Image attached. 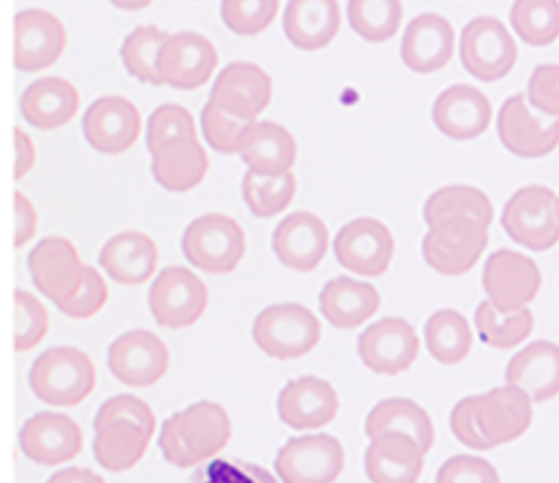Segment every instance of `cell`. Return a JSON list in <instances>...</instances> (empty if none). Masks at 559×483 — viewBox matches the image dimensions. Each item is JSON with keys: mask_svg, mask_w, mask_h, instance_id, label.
I'll list each match as a JSON object with an SVG mask.
<instances>
[{"mask_svg": "<svg viewBox=\"0 0 559 483\" xmlns=\"http://www.w3.org/2000/svg\"><path fill=\"white\" fill-rule=\"evenodd\" d=\"M491 103L474 85L456 83L445 87L432 103L435 127L452 140H474L489 127Z\"/></svg>", "mask_w": 559, "mask_h": 483, "instance_id": "24", "label": "cell"}, {"mask_svg": "<svg viewBox=\"0 0 559 483\" xmlns=\"http://www.w3.org/2000/svg\"><path fill=\"white\" fill-rule=\"evenodd\" d=\"M168 37H170V33H166L153 24L133 28L120 46V59H122L127 72L133 79H138L140 83L162 85V76L157 72V57Z\"/></svg>", "mask_w": 559, "mask_h": 483, "instance_id": "40", "label": "cell"}, {"mask_svg": "<svg viewBox=\"0 0 559 483\" xmlns=\"http://www.w3.org/2000/svg\"><path fill=\"white\" fill-rule=\"evenodd\" d=\"M240 160L260 175L288 173L297 160L295 138L273 120H253L240 140Z\"/></svg>", "mask_w": 559, "mask_h": 483, "instance_id": "29", "label": "cell"}, {"mask_svg": "<svg viewBox=\"0 0 559 483\" xmlns=\"http://www.w3.org/2000/svg\"><path fill=\"white\" fill-rule=\"evenodd\" d=\"M96 382L90 356L70 345L44 350L28 369V387L37 400L52 407H74L83 402Z\"/></svg>", "mask_w": 559, "mask_h": 483, "instance_id": "2", "label": "cell"}, {"mask_svg": "<svg viewBox=\"0 0 559 483\" xmlns=\"http://www.w3.org/2000/svg\"><path fill=\"white\" fill-rule=\"evenodd\" d=\"M421 446L404 433L371 437L365 450V474L371 483H417L424 470Z\"/></svg>", "mask_w": 559, "mask_h": 483, "instance_id": "26", "label": "cell"}, {"mask_svg": "<svg viewBox=\"0 0 559 483\" xmlns=\"http://www.w3.org/2000/svg\"><path fill=\"white\" fill-rule=\"evenodd\" d=\"M533 313L524 306L518 310H500L489 299H483L474 313L478 339L496 350L518 347L533 330Z\"/></svg>", "mask_w": 559, "mask_h": 483, "instance_id": "37", "label": "cell"}, {"mask_svg": "<svg viewBox=\"0 0 559 483\" xmlns=\"http://www.w3.org/2000/svg\"><path fill=\"white\" fill-rule=\"evenodd\" d=\"M216 63L218 55L210 39L181 31L164 42L157 57V72L162 83L175 90H197L210 81Z\"/></svg>", "mask_w": 559, "mask_h": 483, "instance_id": "19", "label": "cell"}, {"mask_svg": "<svg viewBox=\"0 0 559 483\" xmlns=\"http://www.w3.org/2000/svg\"><path fill=\"white\" fill-rule=\"evenodd\" d=\"M159 251L153 238L135 229L111 236L98 254V264L107 278L124 286H135L153 278Z\"/></svg>", "mask_w": 559, "mask_h": 483, "instance_id": "28", "label": "cell"}, {"mask_svg": "<svg viewBox=\"0 0 559 483\" xmlns=\"http://www.w3.org/2000/svg\"><path fill=\"white\" fill-rule=\"evenodd\" d=\"M210 160L197 138H175L151 153L153 179L168 192H188L207 173Z\"/></svg>", "mask_w": 559, "mask_h": 483, "instance_id": "30", "label": "cell"}, {"mask_svg": "<svg viewBox=\"0 0 559 483\" xmlns=\"http://www.w3.org/2000/svg\"><path fill=\"white\" fill-rule=\"evenodd\" d=\"M380 308V295L369 282L347 275L332 278L319 293V310L325 321L338 330H354L373 317Z\"/></svg>", "mask_w": 559, "mask_h": 483, "instance_id": "31", "label": "cell"}, {"mask_svg": "<svg viewBox=\"0 0 559 483\" xmlns=\"http://www.w3.org/2000/svg\"><path fill=\"white\" fill-rule=\"evenodd\" d=\"M111 417L133 420V422H138L140 426H144L148 433H155V415H153L151 407H148L144 400H140V398H135V396H131V393L111 396L109 400H105V402L98 407V411H96V415H94L96 422H100V420H111Z\"/></svg>", "mask_w": 559, "mask_h": 483, "instance_id": "51", "label": "cell"}, {"mask_svg": "<svg viewBox=\"0 0 559 483\" xmlns=\"http://www.w3.org/2000/svg\"><path fill=\"white\" fill-rule=\"evenodd\" d=\"M247 249L242 227L227 214L210 212L197 216L181 236L186 260L205 273H229Z\"/></svg>", "mask_w": 559, "mask_h": 483, "instance_id": "5", "label": "cell"}, {"mask_svg": "<svg viewBox=\"0 0 559 483\" xmlns=\"http://www.w3.org/2000/svg\"><path fill=\"white\" fill-rule=\"evenodd\" d=\"M338 24L336 0H288L282 17L288 42L299 50L325 48L338 33Z\"/></svg>", "mask_w": 559, "mask_h": 483, "instance_id": "34", "label": "cell"}, {"mask_svg": "<svg viewBox=\"0 0 559 483\" xmlns=\"http://www.w3.org/2000/svg\"><path fill=\"white\" fill-rule=\"evenodd\" d=\"M277 417L295 431H312L330 424L338 411L336 389L317 376L288 380L275 402Z\"/></svg>", "mask_w": 559, "mask_h": 483, "instance_id": "21", "label": "cell"}, {"mask_svg": "<svg viewBox=\"0 0 559 483\" xmlns=\"http://www.w3.org/2000/svg\"><path fill=\"white\" fill-rule=\"evenodd\" d=\"M231 439V420L223 404L199 400L162 422L159 450L162 457L177 468H192L216 452Z\"/></svg>", "mask_w": 559, "mask_h": 483, "instance_id": "1", "label": "cell"}, {"mask_svg": "<svg viewBox=\"0 0 559 483\" xmlns=\"http://www.w3.org/2000/svg\"><path fill=\"white\" fill-rule=\"evenodd\" d=\"M79 109L76 87L61 76L33 81L20 96V114L35 129H59L74 118Z\"/></svg>", "mask_w": 559, "mask_h": 483, "instance_id": "32", "label": "cell"}, {"mask_svg": "<svg viewBox=\"0 0 559 483\" xmlns=\"http://www.w3.org/2000/svg\"><path fill=\"white\" fill-rule=\"evenodd\" d=\"M343 463V446L328 433L290 437L273 459L282 483H334Z\"/></svg>", "mask_w": 559, "mask_h": 483, "instance_id": "9", "label": "cell"}, {"mask_svg": "<svg viewBox=\"0 0 559 483\" xmlns=\"http://www.w3.org/2000/svg\"><path fill=\"white\" fill-rule=\"evenodd\" d=\"M66 48V28L46 9H24L13 20V63L20 72L50 68Z\"/></svg>", "mask_w": 559, "mask_h": 483, "instance_id": "17", "label": "cell"}, {"mask_svg": "<svg viewBox=\"0 0 559 483\" xmlns=\"http://www.w3.org/2000/svg\"><path fill=\"white\" fill-rule=\"evenodd\" d=\"M175 138H197L194 118L186 107L177 103H164L146 120V149L153 153L164 142Z\"/></svg>", "mask_w": 559, "mask_h": 483, "instance_id": "46", "label": "cell"}, {"mask_svg": "<svg viewBox=\"0 0 559 483\" xmlns=\"http://www.w3.org/2000/svg\"><path fill=\"white\" fill-rule=\"evenodd\" d=\"M251 337L266 356L290 361L306 356L319 343L321 323L314 313L301 304H271L255 315Z\"/></svg>", "mask_w": 559, "mask_h": 483, "instance_id": "4", "label": "cell"}, {"mask_svg": "<svg viewBox=\"0 0 559 483\" xmlns=\"http://www.w3.org/2000/svg\"><path fill=\"white\" fill-rule=\"evenodd\" d=\"M332 249L338 264L349 273L378 278L391 264L393 236L382 221L358 216L336 232Z\"/></svg>", "mask_w": 559, "mask_h": 483, "instance_id": "11", "label": "cell"}, {"mask_svg": "<svg viewBox=\"0 0 559 483\" xmlns=\"http://www.w3.org/2000/svg\"><path fill=\"white\" fill-rule=\"evenodd\" d=\"M251 122L253 120L223 111L212 101L201 109V129H203L205 142L210 144V149L225 155L240 151L242 133Z\"/></svg>", "mask_w": 559, "mask_h": 483, "instance_id": "43", "label": "cell"}, {"mask_svg": "<svg viewBox=\"0 0 559 483\" xmlns=\"http://www.w3.org/2000/svg\"><path fill=\"white\" fill-rule=\"evenodd\" d=\"M192 483H277L262 466L240 459H212L197 470Z\"/></svg>", "mask_w": 559, "mask_h": 483, "instance_id": "47", "label": "cell"}, {"mask_svg": "<svg viewBox=\"0 0 559 483\" xmlns=\"http://www.w3.org/2000/svg\"><path fill=\"white\" fill-rule=\"evenodd\" d=\"M109 372L129 387H151L168 369V347L151 330H129L107 350Z\"/></svg>", "mask_w": 559, "mask_h": 483, "instance_id": "16", "label": "cell"}, {"mask_svg": "<svg viewBox=\"0 0 559 483\" xmlns=\"http://www.w3.org/2000/svg\"><path fill=\"white\" fill-rule=\"evenodd\" d=\"M435 483H500V476L483 457L454 455L441 463Z\"/></svg>", "mask_w": 559, "mask_h": 483, "instance_id": "49", "label": "cell"}, {"mask_svg": "<svg viewBox=\"0 0 559 483\" xmlns=\"http://www.w3.org/2000/svg\"><path fill=\"white\" fill-rule=\"evenodd\" d=\"M526 101L539 114L559 118V63H539L531 72Z\"/></svg>", "mask_w": 559, "mask_h": 483, "instance_id": "50", "label": "cell"}, {"mask_svg": "<svg viewBox=\"0 0 559 483\" xmlns=\"http://www.w3.org/2000/svg\"><path fill=\"white\" fill-rule=\"evenodd\" d=\"M509 20L524 44L544 48L559 37V0H513Z\"/></svg>", "mask_w": 559, "mask_h": 483, "instance_id": "39", "label": "cell"}, {"mask_svg": "<svg viewBox=\"0 0 559 483\" xmlns=\"http://www.w3.org/2000/svg\"><path fill=\"white\" fill-rule=\"evenodd\" d=\"M105 302H107V284L103 275L94 267L85 264L81 288L76 291L74 297L59 304L57 308L70 319H87V317H94L105 306Z\"/></svg>", "mask_w": 559, "mask_h": 483, "instance_id": "48", "label": "cell"}, {"mask_svg": "<svg viewBox=\"0 0 559 483\" xmlns=\"http://www.w3.org/2000/svg\"><path fill=\"white\" fill-rule=\"evenodd\" d=\"M454 50V31L443 15L421 13L413 17L402 35L400 55L408 70L428 74L441 70Z\"/></svg>", "mask_w": 559, "mask_h": 483, "instance_id": "25", "label": "cell"}, {"mask_svg": "<svg viewBox=\"0 0 559 483\" xmlns=\"http://www.w3.org/2000/svg\"><path fill=\"white\" fill-rule=\"evenodd\" d=\"M489 243L487 225L472 216H448L428 227L421 256L441 275L467 273Z\"/></svg>", "mask_w": 559, "mask_h": 483, "instance_id": "6", "label": "cell"}, {"mask_svg": "<svg viewBox=\"0 0 559 483\" xmlns=\"http://www.w3.org/2000/svg\"><path fill=\"white\" fill-rule=\"evenodd\" d=\"M450 431L463 446L472 450H487L474 415V396H465L454 404L450 411Z\"/></svg>", "mask_w": 559, "mask_h": 483, "instance_id": "52", "label": "cell"}, {"mask_svg": "<svg viewBox=\"0 0 559 483\" xmlns=\"http://www.w3.org/2000/svg\"><path fill=\"white\" fill-rule=\"evenodd\" d=\"M13 208H15V232H13V245L15 249L24 247L37 232V212L26 195L20 190L13 192Z\"/></svg>", "mask_w": 559, "mask_h": 483, "instance_id": "53", "label": "cell"}, {"mask_svg": "<svg viewBox=\"0 0 559 483\" xmlns=\"http://www.w3.org/2000/svg\"><path fill=\"white\" fill-rule=\"evenodd\" d=\"M83 448L79 424L52 411L31 415L20 428V450L39 466H59L74 459Z\"/></svg>", "mask_w": 559, "mask_h": 483, "instance_id": "20", "label": "cell"}, {"mask_svg": "<svg viewBox=\"0 0 559 483\" xmlns=\"http://www.w3.org/2000/svg\"><path fill=\"white\" fill-rule=\"evenodd\" d=\"M13 306H15L13 345L17 352H26V350L35 347L46 337L48 310L35 295H31L24 288H17L13 293Z\"/></svg>", "mask_w": 559, "mask_h": 483, "instance_id": "45", "label": "cell"}, {"mask_svg": "<svg viewBox=\"0 0 559 483\" xmlns=\"http://www.w3.org/2000/svg\"><path fill=\"white\" fill-rule=\"evenodd\" d=\"M347 20L352 31L367 42L393 37L402 22L400 0H347Z\"/></svg>", "mask_w": 559, "mask_h": 483, "instance_id": "42", "label": "cell"}, {"mask_svg": "<svg viewBox=\"0 0 559 483\" xmlns=\"http://www.w3.org/2000/svg\"><path fill=\"white\" fill-rule=\"evenodd\" d=\"M297 190L295 175L282 173V175H260L253 170H247L242 177V199L253 216L271 219L288 208Z\"/></svg>", "mask_w": 559, "mask_h": 483, "instance_id": "41", "label": "cell"}, {"mask_svg": "<svg viewBox=\"0 0 559 483\" xmlns=\"http://www.w3.org/2000/svg\"><path fill=\"white\" fill-rule=\"evenodd\" d=\"M46 483H105V479L87 468L70 466V468L52 472V476Z\"/></svg>", "mask_w": 559, "mask_h": 483, "instance_id": "55", "label": "cell"}, {"mask_svg": "<svg viewBox=\"0 0 559 483\" xmlns=\"http://www.w3.org/2000/svg\"><path fill=\"white\" fill-rule=\"evenodd\" d=\"M382 433H404L413 437L424 452L432 448L435 428L430 415L408 398H386L380 400L365 420V435L378 437Z\"/></svg>", "mask_w": 559, "mask_h": 483, "instance_id": "35", "label": "cell"}, {"mask_svg": "<svg viewBox=\"0 0 559 483\" xmlns=\"http://www.w3.org/2000/svg\"><path fill=\"white\" fill-rule=\"evenodd\" d=\"M151 437L153 433H148L133 420H94L92 450L100 468L109 472H124L131 470L144 457Z\"/></svg>", "mask_w": 559, "mask_h": 483, "instance_id": "33", "label": "cell"}, {"mask_svg": "<svg viewBox=\"0 0 559 483\" xmlns=\"http://www.w3.org/2000/svg\"><path fill=\"white\" fill-rule=\"evenodd\" d=\"M358 356L367 369L382 376L406 372L419 352L415 328L402 317H384L358 334Z\"/></svg>", "mask_w": 559, "mask_h": 483, "instance_id": "14", "label": "cell"}, {"mask_svg": "<svg viewBox=\"0 0 559 483\" xmlns=\"http://www.w3.org/2000/svg\"><path fill=\"white\" fill-rule=\"evenodd\" d=\"M474 415L487 450L522 437L533 422V400L518 385H500L474 396Z\"/></svg>", "mask_w": 559, "mask_h": 483, "instance_id": "10", "label": "cell"}, {"mask_svg": "<svg viewBox=\"0 0 559 483\" xmlns=\"http://www.w3.org/2000/svg\"><path fill=\"white\" fill-rule=\"evenodd\" d=\"M210 302L205 282L186 267H166L148 288L153 319L168 330H181L201 319Z\"/></svg>", "mask_w": 559, "mask_h": 483, "instance_id": "8", "label": "cell"}, {"mask_svg": "<svg viewBox=\"0 0 559 483\" xmlns=\"http://www.w3.org/2000/svg\"><path fill=\"white\" fill-rule=\"evenodd\" d=\"M496 131L502 146L524 160L544 157L559 144V118L542 120L535 116L526 94H513L500 105Z\"/></svg>", "mask_w": 559, "mask_h": 483, "instance_id": "15", "label": "cell"}, {"mask_svg": "<svg viewBox=\"0 0 559 483\" xmlns=\"http://www.w3.org/2000/svg\"><path fill=\"white\" fill-rule=\"evenodd\" d=\"M424 339L428 354L441 365L461 363L472 347L467 319L454 308H441L426 319Z\"/></svg>", "mask_w": 559, "mask_h": 483, "instance_id": "36", "label": "cell"}, {"mask_svg": "<svg viewBox=\"0 0 559 483\" xmlns=\"http://www.w3.org/2000/svg\"><path fill=\"white\" fill-rule=\"evenodd\" d=\"M542 286V273L533 258L496 249L483 264V288L487 299L500 310H518L535 299Z\"/></svg>", "mask_w": 559, "mask_h": 483, "instance_id": "13", "label": "cell"}, {"mask_svg": "<svg viewBox=\"0 0 559 483\" xmlns=\"http://www.w3.org/2000/svg\"><path fill=\"white\" fill-rule=\"evenodd\" d=\"M504 382L522 387L533 402H546L559 393V345L537 339L520 347L504 367Z\"/></svg>", "mask_w": 559, "mask_h": 483, "instance_id": "27", "label": "cell"}, {"mask_svg": "<svg viewBox=\"0 0 559 483\" xmlns=\"http://www.w3.org/2000/svg\"><path fill=\"white\" fill-rule=\"evenodd\" d=\"M109 2L122 11H138V9L148 7L153 0H109Z\"/></svg>", "mask_w": 559, "mask_h": 483, "instance_id": "56", "label": "cell"}, {"mask_svg": "<svg viewBox=\"0 0 559 483\" xmlns=\"http://www.w3.org/2000/svg\"><path fill=\"white\" fill-rule=\"evenodd\" d=\"M210 101L227 114L255 120L271 101V76L251 61H231L218 72Z\"/></svg>", "mask_w": 559, "mask_h": 483, "instance_id": "22", "label": "cell"}, {"mask_svg": "<svg viewBox=\"0 0 559 483\" xmlns=\"http://www.w3.org/2000/svg\"><path fill=\"white\" fill-rule=\"evenodd\" d=\"M500 223L513 243L546 251L559 243V195L539 184L522 186L507 199Z\"/></svg>", "mask_w": 559, "mask_h": 483, "instance_id": "3", "label": "cell"}, {"mask_svg": "<svg viewBox=\"0 0 559 483\" xmlns=\"http://www.w3.org/2000/svg\"><path fill=\"white\" fill-rule=\"evenodd\" d=\"M13 144H15V164H13V179H22L35 166V144L31 136L22 129H13Z\"/></svg>", "mask_w": 559, "mask_h": 483, "instance_id": "54", "label": "cell"}, {"mask_svg": "<svg viewBox=\"0 0 559 483\" xmlns=\"http://www.w3.org/2000/svg\"><path fill=\"white\" fill-rule=\"evenodd\" d=\"M277 0H223L221 20L236 35H258L277 15Z\"/></svg>", "mask_w": 559, "mask_h": 483, "instance_id": "44", "label": "cell"}, {"mask_svg": "<svg viewBox=\"0 0 559 483\" xmlns=\"http://www.w3.org/2000/svg\"><path fill=\"white\" fill-rule=\"evenodd\" d=\"M461 66L478 81L491 83L507 76L515 61V39L507 26L493 15H478L469 20L459 39Z\"/></svg>", "mask_w": 559, "mask_h": 483, "instance_id": "7", "label": "cell"}, {"mask_svg": "<svg viewBox=\"0 0 559 483\" xmlns=\"http://www.w3.org/2000/svg\"><path fill=\"white\" fill-rule=\"evenodd\" d=\"M328 238V227L317 214L297 210L275 225L271 247L284 267L308 273L323 260Z\"/></svg>", "mask_w": 559, "mask_h": 483, "instance_id": "23", "label": "cell"}, {"mask_svg": "<svg viewBox=\"0 0 559 483\" xmlns=\"http://www.w3.org/2000/svg\"><path fill=\"white\" fill-rule=\"evenodd\" d=\"M26 267L35 288L55 302V306L76 295L83 284L85 264L76 247L63 236H46L31 249Z\"/></svg>", "mask_w": 559, "mask_h": 483, "instance_id": "12", "label": "cell"}, {"mask_svg": "<svg viewBox=\"0 0 559 483\" xmlns=\"http://www.w3.org/2000/svg\"><path fill=\"white\" fill-rule=\"evenodd\" d=\"M81 129L92 149L105 155H118L140 138V111L129 98L107 94L90 103Z\"/></svg>", "mask_w": 559, "mask_h": 483, "instance_id": "18", "label": "cell"}, {"mask_svg": "<svg viewBox=\"0 0 559 483\" xmlns=\"http://www.w3.org/2000/svg\"><path fill=\"white\" fill-rule=\"evenodd\" d=\"M448 216H472L489 227L493 221V205L480 188L452 184L435 190L424 203V221L428 227Z\"/></svg>", "mask_w": 559, "mask_h": 483, "instance_id": "38", "label": "cell"}]
</instances>
